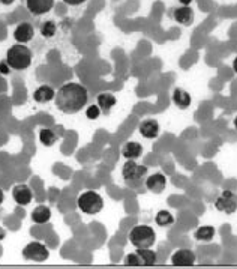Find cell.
<instances>
[{"instance_id": "obj_1", "label": "cell", "mask_w": 237, "mask_h": 269, "mask_svg": "<svg viewBox=\"0 0 237 269\" xmlns=\"http://www.w3.org/2000/svg\"><path fill=\"white\" fill-rule=\"evenodd\" d=\"M54 101H56V107L62 113L75 114L86 107L89 101V92L80 83L68 82L56 92Z\"/></svg>"}, {"instance_id": "obj_2", "label": "cell", "mask_w": 237, "mask_h": 269, "mask_svg": "<svg viewBox=\"0 0 237 269\" xmlns=\"http://www.w3.org/2000/svg\"><path fill=\"white\" fill-rule=\"evenodd\" d=\"M9 66L15 71H23L27 69L32 65V51L26 44H14L8 48L6 51V59H5Z\"/></svg>"}, {"instance_id": "obj_3", "label": "cell", "mask_w": 237, "mask_h": 269, "mask_svg": "<svg viewBox=\"0 0 237 269\" xmlns=\"http://www.w3.org/2000/svg\"><path fill=\"white\" fill-rule=\"evenodd\" d=\"M128 239L135 248H152L156 241V233L150 225L140 224L131 230Z\"/></svg>"}, {"instance_id": "obj_4", "label": "cell", "mask_w": 237, "mask_h": 269, "mask_svg": "<svg viewBox=\"0 0 237 269\" xmlns=\"http://www.w3.org/2000/svg\"><path fill=\"white\" fill-rule=\"evenodd\" d=\"M77 206L84 214L95 215V214H99L102 211L104 199L101 197V194L96 193V191H84V193L78 196Z\"/></svg>"}, {"instance_id": "obj_5", "label": "cell", "mask_w": 237, "mask_h": 269, "mask_svg": "<svg viewBox=\"0 0 237 269\" xmlns=\"http://www.w3.org/2000/svg\"><path fill=\"white\" fill-rule=\"evenodd\" d=\"M21 256L32 262H45L50 257V250L42 242H30L23 248Z\"/></svg>"}, {"instance_id": "obj_6", "label": "cell", "mask_w": 237, "mask_h": 269, "mask_svg": "<svg viewBox=\"0 0 237 269\" xmlns=\"http://www.w3.org/2000/svg\"><path fill=\"white\" fill-rule=\"evenodd\" d=\"M147 175V167L143 164H138L135 160H128L123 164L122 169V176L126 180V183H132V182H138L141 180L144 176Z\"/></svg>"}, {"instance_id": "obj_7", "label": "cell", "mask_w": 237, "mask_h": 269, "mask_svg": "<svg viewBox=\"0 0 237 269\" xmlns=\"http://www.w3.org/2000/svg\"><path fill=\"white\" fill-rule=\"evenodd\" d=\"M215 208L219 212H224L227 215L234 214L237 211V194L231 193L230 189L222 191V193L215 200Z\"/></svg>"}, {"instance_id": "obj_8", "label": "cell", "mask_w": 237, "mask_h": 269, "mask_svg": "<svg viewBox=\"0 0 237 269\" xmlns=\"http://www.w3.org/2000/svg\"><path fill=\"white\" fill-rule=\"evenodd\" d=\"M26 8L32 15L41 17L54 8V0H26Z\"/></svg>"}, {"instance_id": "obj_9", "label": "cell", "mask_w": 237, "mask_h": 269, "mask_svg": "<svg viewBox=\"0 0 237 269\" xmlns=\"http://www.w3.org/2000/svg\"><path fill=\"white\" fill-rule=\"evenodd\" d=\"M146 188L153 194H161L167 188V178L164 173H153L146 179Z\"/></svg>"}, {"instance_id": "obj_10", "label": "cell", "mask_w": 237, "mask_h": 269, "mask_svg": "<svg viewBox=\"0 0 237 269\" xmlns=\"http://www.w3.org/2000/svg\"><path fill=\"white\" fill-rule=\"evenodd\" d=\"M12 199L15 200L17 205L26 206L33 200V193L29 185L26 183H18L12 188Z\"/></svg>"}, {"instance_id": "obj_11", "label": "cell", "mask_w": 237, "mask_h": 269, "mask_svg": "<svg viewBox=\"0 0 237 269\" xmlns=\"http://www.w3.org/2000/svg\"><path fill=\"white\" fill-rule=\"evenodd\" d=\"M195 253L189 248H179L171 256V265L174 266H192L195 263Z\"/></svg>"}, {"instance_id": "obj_12", "label": "cell", "mask_w": 237, "mask_h": 269, "mask_svg": "<svg viewBox=\"0 0 237 269\" xmlns=\"http://www.w3.org/2000/svg\"><path fill=\"white\" fill-rule=\"evenodd\" d=\"M138 131L140 134L147 138V140H153L159 135L161 133V127H159V122L156 119H144L140 125H138Z\"/></svg>"}, {"instance_id": "obj_13", "label": "cell", "mask_w": 237, "mask_h": 269, "mask_svg": "<svg viewBox=\"0 0 237 269\" xmlns=\"http://www.w3.org/2000/svg\"><path fill=\"white\" fill-rule=\"evenodd\" d=\"M14 40L18 43V44H27L29 41H32V38L35 35V29L30 23L24 21V23H20L15 29H14Z\"/></svg>"}, {"instance_id": "obj_14", "label": "cell", "mask_w": 237, "mask_h": 269, "mask_svg": "<svg viewBox=\"0 0 237 269\" xmlns=\"http://www.w3.org/2000/svg\"><path fill=\"white\" fill-rule=\"evenodd\" d=\"M173 20L179 24H183V26H191L194 23V11L191 6H180V8H174L173 12Z\"/></svg>"}, {"instance_id": "obj_15", "label": "cell", "mask_w": 237, "mask_h": 269, "mask_svg": "<svg viewBox=\"0 0 237 269\" xmlns=\"http://www.w3.org/2000/svg\"><path fill=\"white\" fill-rule=\"evenodd\" d=\"M56 96V92L51 86H39L35 92H33V101L38 104H47L50 101H53Z\"/></svg>"}, {"instance_id": "obj_16", "label": "cell", "mask_w": 237, "mask_h": 269, "mask_svg": "<svg viewBox=\"0 0 237 269\" xmlns=\"http://www.w3.org/2000/svg\"><path fill=\"white\" fill-rule=\"evenodd\" d=\"M30 218L36 224H45L51 220V209L45 205H39L32 211Z\"/></svg>"}, {"instance_id": "obj_17", "label": "cell", "mask_w": 237, "mask_h": 269, "mask_svg": "<svg viewBox=\"0 0 237 269\" xmlns=\"http://www.w3.org/2000/svg\"><path fill=\"white\" fill-rule=\"evenodd\" d=\"M143 153V146L138 141H128L122 147V155L126 160H138Z\"/></svg>"}, {"instance_id": "obj_18", "label": "cell", "mask_w": 237, "mask_h": 269, "mask_svg": "<svg viewBox=\"0 0 237 269\" xmlns=\"http://www.w3.org/2000/svg\"><path fill=\"white\" fill-rule=\"evenodd\" d=\"M173 102H174V105L176 107H179V108H182V110H185V108H188L189 105H191V102H192V98H191V95L185 90V89H180V88H176L174 89V92H173Z\"/></svg>"}, {"instance_id": "obj_19", "label": "cell", "mask_w": 237, "mask_h": 269, "mask_svg": "<svg viewBox=\"0 0 237 269\" xmlns=\"http://www.w3.org/2000/svg\"><path fill=\"white\" fill-rule=\"evenodd\" d=\"M215 227L212 225H201L194 232V238L200 242H210L215 238Z\"/></svg>"}, {"instance_id": "obj_20", "label": "cell", "mask_w": 237, "mask_h": 269, "mask_svg": "<svg viewBox=\"0 0 237 269\" xmlns=\"http://www.w3.org/2000/svg\"><path fill=\"white\" fill-rule=\"evenodd\" d=\"M96 101H98V105H99L101 111H104V113H108L116 105V96L113 93H110V92L99 93Z\"/></svg>"}, {"instance_id": "obj_21", "label": "cell", "mask_w": 237, "mask_h": 269, "mask_svg": "<svg viewBox=\"0 0 237 269\" xmlns=\"http://www.w3.org/2000/svg\"><path fill=\"white\" fill-rule=\"evenodd\" d=\"M57 140H59V137L54 133V130H51V128H41V131H39V141H41L45 147L54 146Z\"/></svg>"}, {"instance_id": "obj_22", "label": "cell", "mask_w": 237, "mask_h": 269, "mask_svg": "<svg viewBox=\"0 0 237 269\" xmlns=\"http://www.w3.org/2000/svg\"><path fill=\"white\" fill-rule=\"evenodd\" d=\"M137 254L140 256L141 266H153L158 262V256L150 248H137Z\"/></svg>"}, {"instance_id": "obj_23", "label": "cell", "mask_w": 237, "mask_h": 269, "mask_svg": "<svg viewBox=\"0 0 237 269\" xmlns=\"http://www.w3.org/2000/svg\"><path fill=\"white\" fill-rule=\"evenodd\" d=\"M155 223L159 227H170L174 224V217L170 211H159L155 217Z\"/></svg>"}, {"instance_id": "obj_24", "label": "cell", "mask_w": 237, "mask_h": 269, "mask_svg": "<svg viewBox=\"0 0 237 269\" xmlns=\"http://www.w3.org/2000/svg\"><path fill=\"white\" fill-rule=\"evenodd\" d=\"M57 32V26L53 20H47L41 24V35L44 38H53Z\"/></svg>"}, {"instance_id": "obj_25", "label": "cell", "mask_w": 237, "mask_h": 269, "mask_svg": "<svg viewBox=\"0 0 237 269\" xmlns=\"http://www.w3.org/2000/svg\"><path fill=\"white\" fill-rule=\"evenodd\" d=\"M123 263H125V266H141V260H140V256L137 254V251L128 254L125 257Z\"/></svg>"}, {"instance_id": "obj_26", "label": "cell", "mask_w": 237, "mask_h": 269, "mask_svg": "<svg viewBox=\"0 0 237 269\" xmlns=\"http://www.w3.org/2000/svg\"><path fill=\"white\" fill-rule=\"evenodd\" d=\"M86 116H87V119H92V121L98 119L101 116V108H99V105L98 104L96 105L93 104L89 108H86Z\"/></svg>"}, {"instance_id": "obj_27", "label": "cell", "mask_w": 237, "mask_h": 269, "mask_svg": "<svg viewBox=\"0 0 237 269\" xmlns=\"http://www.w3.org/2000/svg\"><path fill=\"white\" fill-rule=\"evenodd\" d=\"M11 66H9V63L6 62V60H2L0 62V74L2 75H9L11 74Z\"/></svg>"}, {"instance_id": "obj_28", "label": "cell", "mask_w": 237, "mask_h": 269, "mask_svg": "<svg viewBox=\"0 0 237 269\" xmlns=\"http://www.w3.org/2000/svg\"><path fill=\"white\" fill-rule=\"evenodd\" d=\"M63 2H65L66 5H69V6H80V5L86 3L87 0H63Z\"/></svg>"}, {"instance_id": "obj_29", "label": "cell", "mask_w": 237, "mask_h": 269, "mask_svg": "<svg viewBox=\"0 0 237 269\" xmlns=\"http://www.w3.org/2000/svg\"><path fill=\"white\" fill-rule=\"evenodd\" d=\"M6 238V232H5V228L3 227H0V241H3Z\"/></svg>"}, {"instance_id": "obj_30", "label": "cell", "mask_w": 237, "mask_h": 269, "mask_svg": "<svg viewBox=\"0 0 237 269\" xmlns=\"http://www.w3.org/2000/svg\"><path fill=\"white\" fill-rule=\"evenodd\" d=\"M179 2L182 3V6H189L194 2V0H179Z\"/></svg>"}, {"instance_id": "obj_31", "label": "cell", "mask_w": 237, "mask_h": 269, "mask_svg": "<svg viewBox=\"0 0 237 269\" xmlns=\"http://www.w3.org/2000/svg\"><path fill=\"white\" fill-rule=\"evenodd\" d=\"M14 2H15V0H0V3H2V5H6V6L12 5Z\"/></svg>"}, {"instance_id": "obj_32", "label": "cell", "mask_w": 237, "mask_h": 269, "mask_svg": "<svg viewBox=\"0 0 237 269\" xmlns=\"http://www.w3.org/2000/svg\"><path fill=\"white\" fill-rule=\"evenodd\" d=\"M3 202H5V193H3V189L0 188V206H2Z\"/></svg>"}, {"instance_id": "obj_33", "label": "cell", "mask_w": 237, "mask_h": 269, "mask_svg": "<svg viewBox=\"0 0 237 269\" xmlns=\"http://www.w3.org/2000/svg\"><path fill=\"white\" fill-rule=\"evenodd\" d=\"M233 71L237 74V56L234 57V60H233Z\"/></svg>"}, {"instance_id": "obj_34", "label": "cell", "mask_w": 237, "mask_h": 269, "mask_svg": "<svg viewBox=\"0 0 237 269\" xmlns=\"http://www.w3.org/2000/svg\"><path fill=\"white\" fill-rule=\"evenodd\" d=\"M233 125H234V128L237 130V116L234 118V121H233Z\"/></svg>"}]
</instances>
